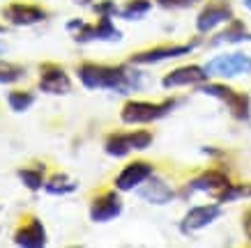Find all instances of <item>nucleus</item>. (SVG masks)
Returning a JSON list of instances; mask_svg holds the SVG:
<instances>
[{
	"instance_id": "obj_1",
	"label": "nucleus",
	"mask_w": 251,
	"mask_h": 248,
	"mask_svg": "<svg viewBox=\"0 0 251 248\" xmlns=\"http://www.w3.org/2000/svg\"><path fill=\"white\" fill-rule=\"evenodd\" d=\"M78 78L88 90H99V88H115V90L125 92L127 88V71L118 67H99L92 62H85L78 67Z\"/></svg>"
},
{
	"instance_id": "obj_2",
	"label": "nucleus",
	"mask_w": 251,
	"mask_h": 248,
	"mask_svg": "<svg viewBox=\"0 0 251 248\" xmlns=\"http://www.w3.org/2000/svg\"><path fill=\"white\" fill-rule=\"evenodd\" d=\"M175 101H164V104H145V101H129L122 108V122L127 124H143V122L159 120L161 115L171 111Z\"/></svg>"
},
{
	"instance_id": "obj_3",
	"label": "nucleus",
	"mask_w": 251,
	"mask_h": 248,
	"mask_svg": "<svg viewBox=\"0 0 251 248\" xmlns=\"http://www.w3.org/2000/svg\"><path fill=\"white\" fill-rule=\"evenodd\" d=\"M207 76H240L251 71V58L244 53H228V55H219L214 60L207 62L205 67Z\"/></svg>"
},
{
	"instance_id": "obj_4",
	"label": "nucleus",
	"mask_w": 251,
	"mask_h": 248,
	"mask_svg": "<svg viewBox=\"0 0 251 248\" xmlns=\"http://www.w3.org/2000/svg\"><path fill=\"white\" fill-rule=\"evenodd\" d=\"M39 90L46 94H67L72 90V81L62 67L46 62L42 67V74H39Z\"/></svg>"
},
{
	"instance_id": "obj_5",
	"label": "nucleus",
	"mask_w": 251,
	"mask_h": 248,
	"mask_svg": "<svg viewBox=\"0 0 251 248\" xmlns=\"http://www.w3.org/2000/svg\"><path fill=\"white\" fill-rule=\"evenodd\" d=\"M5 19L12 25H35V23L46 21V9L39 5H25V2H12L5 7Z\"/></svg>"
},
{
	"instance_id": "obj_6",
	"label": "nucleus",
	"mask_w": 251,
	"mask_h": 248,
	"mask_svg": "<svg viewBox=\"0 0 251 248\" xmlns=\"http://www.w3.org/2000/svg\"><path fill=\"white\" fill-rule=\"evenodd\" d=\"M201 92L212 94V97L221 99V101H226V104H228V108H230V113L235 115V117H240V120H244V117L249 115V99L244 97V94H240V92L226 88V85H203V88H201Z\"/></svg>"
},
{
	"instance_id": "obj_7",
	"label": "nucleus",
	"mask_w": 251,
	"mask_h": 248,
	"mask_svg": "<svg viewBox=\"0 0 251 248\" xmlns=\"http://www.w3.org/2000/svg\"><path fill=\"white\" fill-rule=\"evenodd\" d=\"M150 175H152V165L148 163V161H134V163H129L118 175L115 186H118V191H131L138 184H143Z\"/></svg>"
},
{
	"instance_id": "obj_8",
	"label": "nucleus",
	"mask_w": 251,
	"mask_h": 248,
	"mask_svg": "<svg viewBox=\"0 0 251 248\" xmlns=\"http://www.w3.org/2000/svg\"><path fill=\"white\" fill-rule=\"evenodd\" d=\"M120 211H122V203H120V198H118V193H113V191L95 198L90 204V218L97 221V223L111 221V218H115Z\"/></svg>"
},
{
	"instance_id": "obj_9",
	"label": "nucleus",
	"mask_w": 251,
	"mask_h": 248,
	"mask_svg": "<svg viewBox=\"0 0 251 248\" xmlns=\"http://www.w3.org/2000/svg\"><path fill=\"white\" fill-rule=\"evenodd\" d=\"M14 244L23 248H42L46 244L44 225L39 223V218H30L28 223H23L14 234Z\"/></svg>"
},
{
	"instance_id": "obj_10",
	"label": "nucleus",
	"mask_w": 251,
	"mask_h": 248,
	"mask_svg": "<svg viewBox=\"0 0 251 248\" xmlns=\"http://www.w3.org/2000/svg\"><path fill=\"white\" fill-rule=\"evenodd\" d=\"M76 42H92V39H106V42H115L120 39V30L115 28L111 23V16H101L97 25H85L83 30H78L76 35Z\"/></svg>"
},
{
	"instance_id": "obj_11",
	"label": "nucleus",
	"mask_w": 251,
	"mask_h": 248,
	"mask_svg": "<svg viewBox=\"0 0 251 248\" xmlns=\"http://www.w3.org/2000/svg\"><path fill=\"white\" fill-rule=\"evenodd\" d=\"M221 216V209L217 204H203V207H194V209L184 216L182 221V232H194V230H201V227L210 225L212 221Z\"/></svg>"
},
{
	"instance_id": "obj_12",
	"label": "nucleus",
	"mask_w": 251,
	"mask_h": 248,
	"mask_svg": "<svg viewBox=\"0 0 251 248\" xmlns=\"http://www.w3.org/2000/svg\"><path fill=\"white\" fill-rule=\"evenodd\" d=\"M230 16H233V12H230L228 5L212 2V5H207V7L198 14L196 28H198V32H207V30H212L214 25H219V23L230 21Z\"/></svg>"
},
{
	"instance_id": "obj_13",
	"label": "nucleus",
	"mask_w": 251,
	"mask_h": 248,
	"mask_svg": "<svg viewBox=\"0 0 251 248\" xmlns=\"http://www.w3.org/2000/svg\"><path fill=\"white\" fill-rule=\"evenodd\" d=\"M191 51V46H159V48H152V51H143L136 53L131 62L134 65H148V62H161V60H171V58H180V55H187Z\"/></svg>"
},
{
	"instance_id": "obj_14",
	"label": "nucleus",
	"mask_w": 251,
	"mask_h": 248,
	"mask_svg": "<svg viewBox=\"0 0 251 248\" xmlns=\"http://www.w3.org/2000/svg\"><path fill=\"white\" fill-rule=\"evenodd\" d=\"M207 78V71L201 67H180L173 69L171 74L164 76V88H177V85H194V83H203Z\"/></svg>"
},
{
	"instance_id": "obj_15",
	"label": "nucleus",
	"mask_w": 251,
	"mask_h": 248,
	"mask_svg": "<svg viewBox=\"0 0 251 248\" xmlns=\"http://www.w3.org/2000/svg\"><path fill=\"white\" fill-rule=\"evenodd\" d=\"M138 193H141L143 200L154 203V204H166V203H171V198H173V191L166 186V181H161V180L145 181V186L141 188Z\"/></svg>"
},
{
	"instance_id": "obj_16",
	"label": "nucleus",
	"mask_w": 251,
	"mask_h": 248,
	"mask_svg": "<svg viewBox=\"0 0 251 248\" xmlns=\"http://www.w3.org/2000/svg\"><path fill=\"white\" fill-rule=\"evenodd\" d=\"M228 186V177L219 170H207V173L198 175L196 180L189 184L191 191H219V188Z\"/></svg>"
},
{
	"instance_id": "obj_17",
	"label": "nucleus",
	"mask_w": 251,
	"mask_h": 248,
	"mask_svg": "<svg viewBox=\"0 0 251 248\" xmlns=\"http://www.w3.org/2000/svg\"><path fill=\"white\" fill-rule=\"evenodd\" d=\"M76 186H78V181H74L65 173L53 175V177L44 184V188L51 193V196H65V193H72V191H76Z\"/></svg>"
},
{
	"instance_id": "obj_18",
	"label": "nucleus",
	"mask_w": 251,
	"mask_h": 248,
	"mask_svg": "<svg viewBox=\"0 0 251 248\" xmlns=\"http://www.w3.org/2000/svg\"><path fill=\"white\" fill-rule=\"evenodd\" d=\"M7 104L14 113H23V111H28V108L35 104V94H32V92H25V90H14L7 94Z\"/></svg>"
},
{
	"instance_id": "obj_19",
	"label": "nucleus",
	"mask_w": 251,
	"mask_h": 248,
	"mask_svg": "<svg viewBox=\"0 0 251 248\" xmlns=\"http://www.w3.org/2000/svg\"><path fill=\"white\" fill-rule=\"evenodd\" d=\"M131 150L129 134H113L106 138V152L111 157H125Z\"/></svg>"
},
{
	"instance_id": "obj_20",
	"label": "nucleus",
	"mask_w": 251,
	"mask_h": 248,
	"mask_svg": "<svg viewBox=\"0 0 251 248\" xmlns=\"http://www.w3.org/2000/svg\"><path fill=\"white\" fill-rule=\"evenodd\" d=\"M23 78V67L14 65V62L0 60V85H9Z\"/></svg>"
},
{
	"instance_id": "obj_21",
	"label": "nucleus",
	"mask_w": 251,
	"mask_h": 248,
	"mask_svg": "<svg viewBox=\"0 0 251 248\" xmlns=\"http://www.w3.org/2000/svg\"><path fill=\"white\" fill-rule=\"evenodd\" d=\"M19 177H21V181L30 188V191H39V188L44 186V175H42V168H35V170L23 168V170H19Z\"/></svg>"
},
{
	"instance_id": "obj_22",
	"label": "nucleus",
	"mask_w": 251,
	"mask_h": 248,
	"mask_svg": "<svg viewBox=\"0 0 251 248\" xmlns=\"http://www.w3.org/2000/svg\"><path fill=\"white\" fill-rule=\"evenodd\" d=\"M148 9H150V0H131V2L125 5L122 16H125V19H141Z\"/></svg>"
},
{
	"instance_id": "obj_23",
	"label": "nucleus",
	"mask_w": 251,
	"mask_h": 248,
	"mask_svg": "<svg viewBox=\"0 0 251 248\" xmlns=\"http://www.w3.org/2000/svg\"><path fill=\"white\" fill-rule=\"evenodd\" d=\"M129 143L131 150H145L152 143V134L150 131H134V134H129Z\"/></svg>"
},
{
	"instance_id": "obj_24",
	"label": "nucleus",
	"mask_w": 251,
	"mask_h": 248,
	"mask_svg": "<svg viewBox=\"0 0 251 248\" xmlns=\"http://www.w3.org/2000/svg\"><path fill=\"white\" fill-rule=\"evenodd\" d=\"M95 12H97L99 16H113L115 5L111 2V0H106V2H97V5H95Z\"/></svg>"
},
{
	"instance_id": "obj_25",
	"label": "nucleus",
	"mask_w": 251,
	"mask_h": 248,
	"mask_svg": "<svg viewBox=\"0 0 251 248\" xmlns=\"http://www.w3.org/2000/svg\"><path fill=\"white\" fill-rule=\"evenodd\" d=\"M164 7H184V5H191L194 0H157Z\"/></svg>"
},
{
	"instance_id": "obj_26",
	"label": "nucleus",
	"mask_w": 251,
	"mask_h": 248,
	"mask_svg": "<svg viewBox=\"0 0 251 248\" xmlns=\"http://www.w3.org/2000/svg\"><path fill=\"white\" fill-rule=\"evenodd\" d=\"M85 28V23L81 21V19H76V21H69L67 23V30H83Z\"/></svg>"
},
{
	"instance_id": "obj_27",
	"label": "nucleus",
	"mask_w": 251,
	"mask_h": 248,
	"mask_svg": "<svg viewBox=\"0 0 251 248\" xmlns=\"http://www.w3.org/2000/svg\"><path fill=\"white\" fill-rule=\"evenodd\" d=\"M244 232H247V237L251 239V209L244 214Z\"/></svg>"
},
{
	"instance_id": "obj_28",
	"label": "nucleus",
	"mask_w": 251,
	"mask_h": 248,
	"mask_svg": "<svg viewBox=\"0 0 251 248\" xmlns=\"http://www.w3.org/2000/svg\"><path fill=\"white\" fill-rule=\"evenodd\" d=\"M76 5H90V2H95V0H74Z\"/></svg>"
},
{
	"instance_id": "obj_29",
	"label": "nucleus",
	"mask_w": 251,
	"mask_h": 248,
	"mask_svg": "<svg viewBox=\"0 0 251 248\" xmlns=\"http://www.w3.org/2000/svg\"><path fill=\"white\" fill-rule=\"evenodd\" d=\"M244 5H247V7L251 9V0H244Z\"/></svg>"
},
{
	"instance_id": "obj_30",
	"label": "nucleus",
	"mask_w": 251,
	"mask_h": 248,
	"mask_svg": "<svg viewBox=\"0 0 251 248\" xmlns=\"http://www.w3.org/2000/svg\"><path fill=\"white\" fill-rule=\"evenodd\" d=\"M2 51H5V46H2V44H0V53H2Z\"/></svg>"
},
{
	"instance_id": "obj_31",
	"label": "nucleus",
	"mask_w": 251,
	"mask_h": 248,
	"mask_svg": "<svg viewBox=\"0 0 251 248\" xmlns=\"http://www.w3.org/2000/svg\"><path fill=\"white\" fill-rule=\"evenodd\" d=\"M0 32H5V28H2V25H0Z\"/></svg>"
}]
</instances>
